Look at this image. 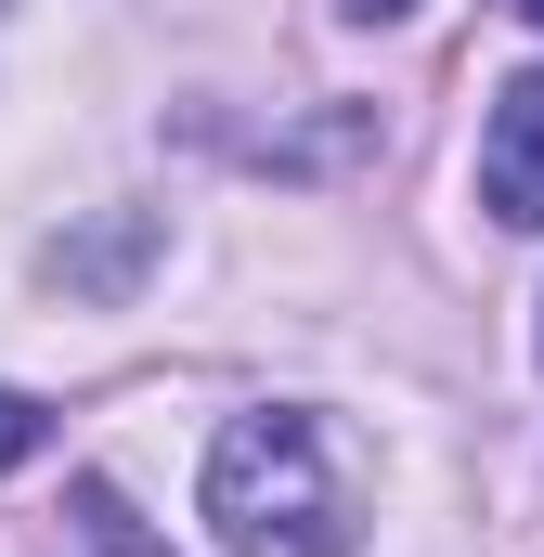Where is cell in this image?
<instances>
[{"mask_svg":"<svg viewBox=\"0 0 544 557\" xmlns=\"http://www.w3.org/2000/svg\"><path fill=\"white\" fill-rule=\"evenodd\" d=\"M208 532L221 557H350L363 545V493L337 467L324 416L298 403H260L208 441Z\"/></svg>","mask_w":544,"mask_h":557,"instance_id":"obj_1","label":"cell"},{"mask_svg":"<svg viewBox=\"0 0 544 557\" xmlns=\"http://www.w3.org/2000/svg\"><path fill=\"white\" fill-rule=\"evenodd\" d=\"M480 208L506 234H544V65H519L480 117Z\"/></svg>","mask_w":544,"mask_h":557,"instance_id":"obj_2","label":"cell"},{"mask_svg":"<svg viewBox=\"0 0 544 557\" xmlns=\"http://www.w3.org/2000/svg\"><path fill=\"white\" fill-rule=\"evenodd\" d=\"M39 441H52V416H39V403H26V389H0V467H26V454H39Z\"/></svg>","mask_w":544,"mask_h":557,"instance_id":"obj_3","label":"cell"},{"mask_svg":"<svg viewBox=\"0 0 544 557\" xmlns=\"http://www.w3.org/2000/svg\"><path fill=\"white\" fill-rule=\"evenodd\" d=\"M337 13H350V26H403L415 0H337Z\"/></svg>","mask_w":544,"mask_h":557,"instance_id":"obj_4","label":"cell"},{"mask_svg":"<svg viewBox=\"0 0 544 557\" xmlns=\"http://www.w3.org/2000/svg\"><path fill=\"white\" fill-rule=\"evenodd\" d=\"M506 13H532V26H544V0H506Z\"/></svg>","mask_w":544,"mask_h":557,"instance_id":"obj_5","label":"cell"}]
</instances>
